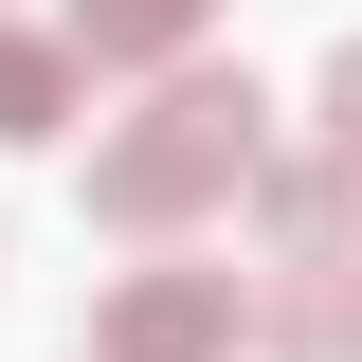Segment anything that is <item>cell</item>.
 I'll use <instances>...</instances> for the list:
<instances>
[{
    "mask_svg": "<svg viewBox=\"0 0 362 362\" xmlns=\"http://www.w3.org/2000/svg\"><path fill=\"white\" fill-rule=\"evenodd\" d=\"M254 163H272L254 73L181 54L127 127H90V218H109V235H199V218H235V199H254Z\"/></svg>",
    "mask_w": 362,
    "mask_h": 362,
    "instance_id": "cell-1",
    "label": "cell"
},
{
    "mask_svg": "<svg viewBox=\"0 0 362 362\" xmlns=\"http://www.w3.org/2000/svg\"><path fill=\"white\" fill-rule=\"evenodd\" d=\"M254 326H272V290H254V272L163 254V272H127V290L90 308V362H235Z\"/></svg>",
    "mask_w": 362,
    "mask_h": 362,
    "instance_id": "cell-2",
    "label": "cell"
},
{
    "mask_svg": "<svg viewBox=\"0 0 362 362\" xmlns=\"http://www.w3.org/2000/svg\"><path fill=\"white\" fill-rule=\"evenodd\" d=\"M254 235L272 254H362V163L344 145H272L254 163Z\"/></svg>",
    "mask_w": 362,
    "mask_h": 362,
    "instance_id": "cell-3",
    "label": "cell"
},
{
    "mask_svg": "<svg viewBox=\"0 0 362 362\" xmlns=\"http://www.w3.org/2000/svg\"><path fill=\"white\" fill-rule=\"evenodd\" d=\"M199 18H218V0H73L54 37H73L90 73H181V54H199Z\"/></svg>",
    "mask_w": 362,
    "mask_h": 362,
    "instance_id": "cell-4",
    "label": "cell"
},
{
    "mask_svg": "<svg viewBox=\"0 0 362 362\" xmlns=\"http://www.w3.org/2000/svg\"><path fill=\"white\" fill-rule=\"evenodd\" d=\"M73 90H90L73 37H0V145H54V127H73Z\"/></svg>",
    "mask_w": 362,
    "mask_h": 362,
    "instance_id": "cell-5",
    "label": "cell"
},
{
    "mask_svg": "<svg viewBox=\"0 0 362 362\" xmlns=\"http://www.w3.org/2000/svg\"><path fill=\"white\" fill-rule=\"evenodd\" d=\"M326 145H344V163H362V37L326 54Z\"/></svg>",
    "mask_w": 362,
    "mask_h": 362,
    "instance_id": "cell-6",
    "label": "cell"
}]
</instances>
